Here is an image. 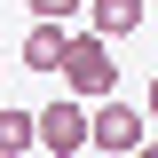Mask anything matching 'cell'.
<instances>
[{
	"instance_id": "cell-6",
	"label": "cell",
	"mask_w": 158,
	"mask_h": 158,
	"mask_svg": "<svg viewBox=\"0 0 158 158\" xmlns=\"http://www.w3.org/2000/svg\"><path fill=\"white\" fill-rule=\"evenodd\" d=\"M87 16H95V32H103V40H127V32L142 24V0H95Z\"/></svg>"
},
{
	"instance_id": "cell-5",
	"label": "cell",
	"mask_w": 158,
	"mask_h": 158,
	"mask_svg": "<svg viewBox=\"0 0 158 158\" xmlns=\"http://www.w3.org/2000/svg\"><path fill=\"white\" fill-rule=\"evenodd\" d=\"M24 150H40V111L0 103V158H24Z\"/></svg>"
},
{
	"instance_id": "cell-2",
	"label": "cell",
	"mask_w": 158,
	"mask_h": 158,
	"mask_svg": "<svg viewBox=\"0 0 158 158\" xmlns=\"http://www.w3.org/2000/svg\"><path fill=\"white\" fill-rule=\"evenodd\" d=\"M40 150H56V158H71V150H95V111H87L79 95L48 103V111H40Z\"/></svg>"
},
{
	"instance_id": "cell-7",
	"label": "cell",
	"mask_w": 158,
	"mask_h": 158,
	"mask_svg": "<svg viewBox=\"0 0 158 158\" xmlns=\"http://www.w3.org/2000/svg\"><path fill=\"white\" fill-rule=\"evenodd\" d=\"M24 8H32V24H71L87 0H24Z\"/></svg>"
},
{
	"instance_id": "cell-1",
	"label": "cell",
	"mask_w": 158,
	"mask_h": 158,
	"mask_svg": "<svg viewBox=\"0 0 158 158\" xmlns=\"http://www.w3.org/2000/svg\"><path fill=\"white\" fill-rule=\"evenodd\" d=\"M63 87H71L79 103H111V95H118V63H111V40H103V32H71Z\"/></svg>"
},
{
	"instance_id": "cell-3",
	"label": "cell",
	"mask_w": 158,
	"mask_h": 158,
	"mask_svg": "<svg viewBox=\"0 0 158 158\" xmlns=\"http://www.w3.org/2000/svg\"><path fill=\"white\" fill-rule=\"evenodd\" d=\"M142 142H150V111H135V103H95V150L135 158Z\"/></svg>"
},
{
	"instance_id": "cell-9",
	"label": "cell",
	"mask_w": 158,
	"mask_h": 158,
	"mask_svg": "<svg viewBox=\"0 0 158 158\" xmlns=\"http://www.w3.org/2000/svg\"><path fill=\"white\" fill-rule=\"evenodd\" d=\"M135 158H158V142H142V150H135Z\"/></svg>"
},
{
	"instance_id": "cell-4",
	"label": "cell",
	"mask_w": 158,
	"mask_h": 158,
	"mask_svg": "<svg viewBox=\"0 0 158 158\" xmlns=\"http://www.w3.org/2000/svg\"><path fill=\"white\" fill-rule=\"evenodd\" d=\"M63 56H71V32L63 24H32L24 32V71H63Z\"/></svg>"
},
{
	"instance_id": "cell-8",
	"label": "cell",
	"mask_w": 158,
	"mask_h": 158,
	"mask_svg": "<svg viewBox=\"0 0 158 158\" xmlns=\"http://www.w3.org/2000/svg\"><path fill=\"white\" fill-rule=\"evenodd\" d=\"M142 111H150V118H158V79H150V103H142Z\"/></svg>"
}]
</instances>
